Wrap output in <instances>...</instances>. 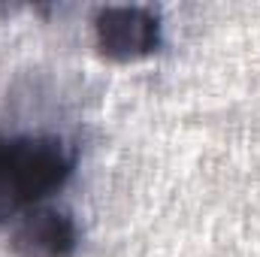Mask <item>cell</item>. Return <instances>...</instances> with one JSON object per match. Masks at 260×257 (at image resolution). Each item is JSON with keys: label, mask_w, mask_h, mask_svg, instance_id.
Returning <instances> with one entry per match:
<instances>
[{"label": "cell", "mask_w": 260, "mask_h": 257, "mask_svg": "<svg viewBox=\"0 0 260 257\" xmlns=\"http://www.w3.org/2000/svg\"><path fill=\"white\" fill-rule=\"evenodd\" d=\"M73 148L52 133L0 136V221L43 203L70 179Z\"/></svg>", "instance_id": "1"}, {"label": "cell", "mask_w": 260, "mask_h": 257, "mask_svg": "<svg viewBox=\"0 0 260 257\" xmlns=\"http://www.w3.org/2000/svg\"><path fill=\"white\" fill-rule=\"evenodd\" d=\"M97 49L112 61H136L151 55L164 40L160 15L142 3H109L94 12Z\"/></svg>", "instance_id": "2"}, {"label": "cell", "mask_w": 260, "mask_h": 257, "mask_svg": "<svg viewBox=\"0 0 260 257\" xmlns=\"http://www.w3.org/2000/svg\"><path fill=\"white\" fill-rule=\"evenodd\" d=\"M9 245L18 257H73L79 248V224L64 206L40 203L18 215Z\"/></svg>", "instance_id": "3"}]
</instances>
